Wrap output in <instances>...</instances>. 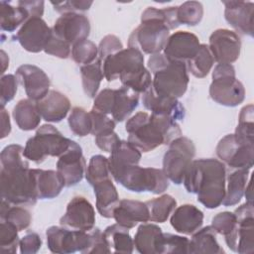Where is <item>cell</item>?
Wrapping results in <instances>:
<instances>
[{
	"instance_id": "cell-1",
	"label": "cell",
	"mask_w": 254,
	"mask_h": 254,
	"mask_svg": "<svg viewBox=\"0 0 254 254\" xmlns=\"http://www.w3.org/2000/svg\"><path fill=\"white\" fill-rule=\"evenodd\" d=\"M18 144L6 146L0 155L1 197L15 205H34L37 200L33 169Z\"/></svg>"
},
{
	"instance_id": "cell-2",
	"label": "cell",
	"mask_w": 254,
	"mask_h": 254,
	"mask_svg": "<svg viewBox=\"0 0 254 254\" xmlns=\"http://www.w3.org/2000/svg\"><path fill=\"white\" fill-rule=\"evenodd\" d=\"M225 180V165L217 159L207 158L190 163L183 184L188 192L197 195V201L213 209L222 204L226 190Z\"/></svg>"
},
{
	"instance_id": "cell-3",
	"label": "cell",
	"mask_w": 254,
	"mask_h": 254,
	"mask_svg": "<svg viewBox=\"0 0 254 254\" xmlns=\"http://www.w3.org/2000/svg\"><path fill=\"white\" fill-rule=\"evenodd\" d=\"M180 26L177 19V6L148 7L141 15V24L128 38V47L144 54L155 55L164 50L170 31Z\"/></svg>"
},
{
	"instance_id": "cell-4",
	"label": "cell",
	"mask_w": 254,
	"mask_h": 254,
	"mask_svg": "<svg viewBox=\"0 0 254 254\" xmlns=\"http://www.w3.org/2000/svg\"><path fill=\"white\" fill-rule=\"evenodd\" d=\"M129 134L128 142L141 152L148 153L161 145H169L174 139L182 136L178 121L155 113L140 111L130 117L125 125Z\"/></svg>"
},
{
	"instance_id": "cell-5",
	"label": "cell",
	"mask_w": 254,
	"mask_h": 254,
	"mask_svg": "<svg viewBox=\"0 0 254 254\" xmlns=\"http://www.w3.org/2000/svg\"><path fill=\"white\" fill-rule=\"evenodd\" d=\"M147 67L154 75L151 87L157 94L180 98L186 93L190 77L185 63L172 61L159 53L151 55Z\"/></svg>"
},
{
	"instance_id": "cell-6",
	"label": "cell",
	"mask_w": 254,
	"mask_h": 254,
	"mask_svg": "<svg viewBox=\"0 0 254 254\" xmlns=\"http://www.w3.org/2000/svg\"><path fill=\"white\" fill-rule=\"evenodd\" d=\"M110 173L118 184L130 191L160 194L169 188V180L161 169L132 165L111 170Z\"/></svg>"
},
{
	"instance_id": "cell-7",
	"label": "cell",
	"mask_w": 254,
	"mask_h": 254,
	"mask_svg": "<svg viewBox=\"0 0 254 254\" xmlns=\"http://www.w3.org/2000/svg\"><path fill=\"white\" fill-rule=\"evenodd\" d=\"M71 140L64 137L56 127L44 124L39 127L33 137L28 139L24 147V157L36 164L43 163L47 157H60L70 146Z\"/></svg>"
},
{
	"instance_id": "cell-8",
	"label": "cell",
	"mask_w": 254,
	"mask_h": 254,
	"mask_svg": "<svg viewBox=\"0 0 254 254\" xmlns=\"http://www.w3.org/2000/svg\"><path fill=\"white\" fill-rule=\"evenodd\" d=\"M210 98L223 106L235 107L245 99V88L236 78L235 68L230 64H218L212 71L209 86Z\"/></svg>"
},
{
	"instance_id": "cell-9",
	"label": "cell",
	"mask_w": 254,
	"mask_h": 254,
	"mask_svg": "<svg viewBox=\"0 0 254 254\" xmlns=\"http://www.w3.org/2000/svg\"><path fill=\"white\" fill-rule=\"evenodd\" d=\"M194 156L195 146L190 139L184 136L174 139L163 158V172L168 180L181 185Z\"/></svg>"
},
{
	"instance_id": "cell-10",
	"label": "cell",
	"mask_w": 254,
	"mask_h": 254,
	"mask_svg": "<svg viewBox=\"0 0 254 254\" xmlns=\"http://www.w3.org/2000/svg\"><path fill=\"white\" fill-rule=\"evenodd\" d=\"M46 237L49 250L57 254H69L76 251L88 254L92 242L90 231L69 230L61 226L49 227Z\"/></svg>"
},
{
	"instance_id": "cell-11",
	"label": "cell",
	"mask_w": 254,
	"mask_h": 254,
	"mask_svg": "<svg viewBox=\"0 0 254 254\" xmlns=\"http://www.w3.org/2000/svg\"><path fill=\"white\" fill-rule=\"evenodd\" d=\"M236 217L234 230L225 236L228 248L240 254L254 251V208L253 202L246 201L233 212Z\"/></svg>"
},
{
	"instance_id": "cell-12",
	"label": "cell",
	"mask_w": 254,
	"mask_h": 254,
	"mask_svg": "<svg viewBox=\"0 0 254 254\" xmlns=\"http://www.w3.org/2000/svg\"><path fill=\"white\" fill-rule=\"evenodd\" d=\"M216 155L230 169H248L253 167L254 145H246L237 141L233 134L224 136L216 146Z\"/></svg>"
},
{
	"instance_id": "cell-13",
	"label": "cell",
	"mask_w": 254,
	"mask_h": 254,
	"mask_svg": "<svg viewBox=\"0 0 254 254\" xmlns=\"http://www.w3.org/2000/svg\"><path fill=\"white\" fill-rule=\"evenodd\" d=\"M144 66V56L140 51L127 48L102 61V70L107 81H113Z\"/></svg>"
},
{
	"instance_id": "cell-14",
	"label": "cell",
	"mask_w": 254,
	"mask_h": 254,
	"mask_svg": "<svg viewBox=\"0 0 254 254\" xmlns=\"http://www.w3.org/2000/svg\"><path fill=\"white\" fill-rule=\"evenodd\" d=\"M207 46L214 62L231 64L240 56L241 40L233 31L217 29L209 36V44Z\"/></svg>"
},
{
	"instance_id": "cell-15",
	"label": "cell",
	"mask_w": 254,
	"mask_h": 254,
	"mask_svg": "<svg viewBox=\"0 0 254 254\" xmlns=\"http://www.w3.org/2000/svg\"><path fill=\"white\" fill-rule=\"evenodd\" d=\"M86 162L82 155L81 147L71 140L68 149L59 157L57 172L62 177L64 187L69 188L77 185L85 175Z\"/></svg>"
},
{
	"instance_id": "cell-16",
	"label": "cell",
	"mask_w": 254,
	"mask_h": 254,
	"mask_svg": "<svg viewBox=\"0 0 254 254\" xmlns=\"http://www.w3.org/2000/svg\"><path fill=\"white\" fill-rule=\"evenodd\" d=\"M52 31L72 47L77 42L87 39L90 33V22L83 14L65 13L57 19Z\"/></svg>"
},
{
	"instance_id": "cell-17",
	"label": "cell",
	"mask_w": 254,
	"mask_h": 254,
	"mask_svg": "<svg viewBox=\"0 0 254 254\" xmlns=\"http://www.w3.org/2000/svg\"><path fill=\"white\" fill-rule=\"evenodd\" d=\"M52 36V28L40 17L28 19L16 34V39L24 50L29 53L44 51Z\"/></svg>"
},
{
	"instance_id": "cell-18",
	"label": "cell",
	"mask_w": 254,
	"mask_h": 254,
	"mask_svg": "<svg viewBox=\"0 0 254 254\" xmlns=\"http://www.w3.org/2000/svg\"><path fill=\"white\" fill-rule=\"evenodd\" d=\"M95 219V210L92 204L83 196H74L66 205L60 223L71 229L90 231L94 228Z\"/></svg>"
},
{
	"instance_id": "cell-19",
	"label": "cell",
	"mask_w": 254,
	"mask_h": 254,
	"mask_svg": "<svg viewBox=\"0 0 254 254\" xmlns=\"http://www.w3.org/2000/svg\"><path fill=\"white\" fill-rule=\"evenodd\" d=\"M18 82L24 87L29 99L39 101L50 91L51 81L47 73L37 65L22 64L15 73Z\"/></svg>"
},
{
	"instance_id": "cell-20",
	"label": "cell",
	"mask_w": 254,
	"mask_h": 254,
	"mask_svg": "<svg viewBox=\"0 0 254 254\" xmlns=\"http://www.w3.org/2000/svg\"><path fill=\"white\" fill-rule=\"evenodd\" d=\"M199 46V40L194 34L178 31L170 35L163 51L168 59L186 64L196 55Z\"/></svg>"
},
{
	"instance_id": "cell-21",
	"label": "cell",
	"mask_w": 254,
	"mask_h": 254,
	"mask_svg": "<svg viewBox=\"0 0 254 254\" xmlns=\"http://www.w3.org/2000/svg\"><path fill=\"white\" fill-rule=\"evenodd\" d=\"M224 17L239 34L253 37L254 3L245 1H223Z\"/></svg>"
},
{
	"instance_id": "cell-22",
	"label": "cell",
	"mask_w": 254,
	"mask_h": 254,
	"mask_svg": "<svg viewBox=\"0 0 254 254\" xmlns=\"http://www.w3.org/2000/svg\"><path fill=\"white\" fill-rule=\"evenodd\" d=\"M142 102L147 110L151 113L166 115L176 121H181L185 118L186 110L178 98L157 94L152 87L143 93Z\"/></svg>"
},
{
	"instance_id": "cell-23",
	"label": "cell",
	"mask_w": 254,
	"mask_h": 254,
	"mask_svg": "<svg viewBox=\"0 0 254 254\" xmlns=\"http://www.w3.org/2000/svg\"><path fill=\"white\" fill-rule=\"evenodd\" d=\"M37 109L41 117L52 123L61 122L70 110V101L65 94L52 89L41 100L36 101Z\"/></svg>"
},
{
	"instance_id": "cell-24",
	"label": "cell",
	"mask_w": 254,
	"mask_h": 254,
	"mask_svg": "<svg viewBox=\"0 0 254 254\" xmlns=\"http://www.w3.org/2000/svg\"><path fill=\"white\" fill-rule=\"evenodd\" d=\"M170 223L177 232L190 235L201 228L203 212L193 204H182L175 208L171 215Z\"/></svg>"
},
{
	"instance_id": "cell-25",
	"label": "cell",
	"mask_w": 254,
	"mask_h": 254,
	"mask_svg": "<svg viewBox=\"0 0 254 254\" xmlns=\"http://www.w3.org/2000/svg\"><path fill=\"white\" fill-rule=\"evenodd\" d=\"M113 218L119 225L131 229L139 222L149 221V209L145 202L133 199H121L114 209Z\"/></svg>"
},
{
	"instance_id": "cell-26",
	"label": "cell",
	"mask_w": 254,
	"mask_h": 254,
	"mask_svg": "<svg viewBox=\"0 0 254 254\" xmlns=\"http://www.w3.org/2000/svg\"><path fill=\"white\" fill-rule=\"evenodd\" d=\"M164 232L154 223L141 224L134 236V247L141 254H161Z\"/></svg>"
},
{
	"instance_id": "cell-27",
	"label": "cell",
	"mask_w": 254,
	"mask_h": 254,
	"mask_svg": "<svg viewBox=\"0 0 254 254\" xmlns=\"http://www.w3.org/2000/svg\"><path fill=\"white\" fill-rule=\"evenodd\" d=\"M38 199H51L58 196L64 183L57 171L33 169Z\"/></svg>"
},
{
	"instance_id": "cell-28",
	"label": "cell",
	"mask_w": 254,
	"mask_h": 254,
	"mask_svg": "<svg viewBox=\"0 0 254 254\" xmlns=\"http://www.w3.org/2000/svg\"><path fill=\"white\" fill-rule=\"evenodd\" d=\"M96 198V208L99 214L105 218L113 217V212L119 203L118 191L111 179H107L93 186Z\"/></svg>"
},
{
	"instance_id": "cell-29",
	"label": "cell",
	"mask_w": 254,
	"mask_h": 254,
	"mask_svg": "<svg viewBox=\"0 0 254 254\" xmlns=\"http://www.w3.org/2000/svg\"><path fill=\"white\" fill-rule=\"evenodd\" d=\"M139 104V93L129 87L121 86L114 90L111 116L115 122H123L128 119Z\"/></svg>"
},
{
	"instance_id": "cell-30",
	"label": "cell",
	"mask_w": 254,
	"mask_h": 254,
	"mask_svg": "<svg viewBox=\"0 0 254 254\" xmlns=\"http://www.w3.org/2000/svg\"><path fill=\"white\" fill-rule=\"evenodd\" d=\"M216 232L212 226H205L195 231L189 242V253L221 254L224 250L216 239Z\"/></svg>"
},
{
	"instance_id": "cell-31",
	"label": "cell",
	"mask_w": 254,
	"mask_h": 254,
	"mask_svg": "<svg viewBox=\"0 0 254 254\" xmlns=\"http://www.w3.org/2000/svg\"><path fill=\"white\" fill-rule=\"evenodd\" d=\"M17 126L23 131L36 129L41 122V115L37 109L36 102L31 99H21L14 106L12 112Z\"/></svg>"
},
{
	"instance_id": "cell-32",
	"label": "cell",
	"mask_w": 254,
	"mask_h": 254,
	"mask_svg": "<svg viewBox=\"0 0 254 254\" xmlns=\"http://www.w3.org/2000/svg\"><path fill=\"white\" fill-rule=\"evenodd\" d=\"M103 235L108 247L113 253H132L134 250V241L130 236L129 229L118 223L107 226Z\"/></svg>"
},
{
	"instance_id": "cell-33",
	"label": "cell",
	"mask_w": 254,
	"mask_h": 254,
	"mask_svg": "<svg viewBox=\"0 0 254 254\" xmlns=\"http://www.w3.org/2000/svg\"><path fill=\"white\" fill-rule=\"evenodd\" d=\"M248 169H237L227 176V188L222 204L225 206H232L237 204L242 196L248 183L249 178Z\"/></svg>"
},
{
	"instance_id": "cell-34",
	"label": "cell",
	"mask_w": 254,
	"mask_h": 254,
	"mask_svg": "<svg viewBox=\"0 0 254 254\" xmlns=\"http://www.w3.org/2000/svg\"><path fill=\"white\" fill-rule=\"evenodd\" d=\"M141 157L142 154L139 149L128 141L120 140L108 158L110 171L127 166L139 165Z\"/></svg>"
},
{
	"instance_id": "cell-35",
	"label": "cell",
	"mask_w": 254,
	"mask_h": 254,
	"mask_svg": "<svg viewBox=\"0 0 254 254\" xmlns=\"http://www.w3.org/2000/svg\"><path fill=\"white\" fill-rule=\"evenodd\" d=\"M80 75L84 93L88 97L94 98L99 89L100 82L104 77L102 70V62L97 58L95 62L89 64L81 65Z\"/></svg>"
},
{
	"instance_id": "cell-36",
	"label": "cell",
	"mask_w": 254,
	"mask_h": 254,
	"mask_svg": "<svg viewBox=\"0 0 254 254\" xmlns=\"http://www.w3.org/2000/svg\"><path fill=\"white\" fill-rule=\"evenodd\" d=\"M1 29L6 32H13L28 19H30L27 10L19 5L13 6L7 1L0 2Z\"/></svg>"
},
{
	"instance_id": "cell-37",
	"label": "cell",
	"mask_w": 254,
	"mask_h": 254,
	"mask_svg": "<svg viewBox=\"0 0 254 254\" xmlns=\"http://www.w3.org/2000/svg\"><path fill=\"white\" fill-rule=\"evenodd\" d=\"M149 209V221L164 223L177 207V200L170 194H162L145 202Z\"/></svg>"
},
{
	"instance_id": "cell-38",
	"label": "cell",
	"mask_w": 254,
	"mask_h": 254,
	"mask_svg": "<svg viewBox=\"0 0 254 254\" xmlns=\"http://www.w3.org/2000/svg\"><path fill=\"white\" fill-rule=\"evenodd\" d=\"M0 220L7 221L14 225L19 231H22L30 226L32 222V215L26 208L11 204L5 199H1Z\"/></svg>"
},
{
	"instance_id": "cell-39",
	"label": "cell",
	"mask_w": 254,
	"mask_h": 254,
	"mask_svg": "<svg viewBox=\"0 0 254 254\" xmlns=\"http://www.w3.org/2000/svg\"><path fill=\"white\" fill-rule=\"evenodd\" d=\"M254 108L248 104L240 110L238 124L234 132L237 141L246 145H254Z\"/></svg>"
},
{
	"instance_id": "cell-40",
	"label": "cell",
	"mask_w": 254,
	"mask_h": 254,
	"mask_svg": "<svg viewBox=\"0 0 254 254\" xmlns=\"http://www.w3.org/2000/svg\"><path fill=\"white\" fill-rule=\"evenodd\" d=\"M214 64L213 57L206 44H200L196 55L186 63L188 70L197 78L205 77Z\"/></svg>"
},
{
	"instance_id": "cell-41",
	"label": "cell",
	"mask_w": 254,
	"mask_h": 254,
	"mask_svg": "<svg viewBox=\"0 0 254 254\" xmlns=\"http://www.w3.org/2000/svg\"><path fill=\"white\" fill-rule=\"evenodd\" d=\"M85 179L90 186L111 179L109 159L103 155H94L90 158L85 170Z\"/></svg>"
},
{
	"instance_id": "cell-42",
	"label": "cell",
	"mask_w": 254,
	"mask_h": 254,
	"mask_svg": "<svg viewBox=\"0 0 254 254\" xmlns=\"http://www.w3.org/2000/svg\"><path fill=\"white\" fill-rule=\"evenodd\" d=\"M70 131L78 137L91 134L92 121L89 112L81 107H73L67 119Z\"/></svg>"
},
{
	"instance_id": "cell-43",
	"label": "cell",
	"mask_w": 254,
	"mask_h": 254,
	"mask_svg": "<svg viewBox=\"0 0 254 254\" xmlns=\"http://www.w3.org/2000/svg\"><path fill=\"white\" fill-rule=\"evenodd\" d=\"M203 17V6L198 1H187L177 6V19L180 25L195 26Z\"/></svg>"
},
{
	"instance_id": "cell-44",
	"label": "cell",
	"mask_w": 254,
	"mask_h": 254,
	"mask_svg": "<svg viewBox=\"0 0 254 254\" xmlns=\"http://www.w3.org/2000/svg\"><path fill=\"white\" fill-rule=\"evenodd\" d=\"M71 59L74 63L84 65L95 62L98 58V47L90 40H82L71 47Z\"/></svg>"
},
{
	"instance_id": "cell-45",
	"label": "cell",
	"mask_w": 254,
	"mask_h": 254,
	"mask_svg": "<svg viewBox=\"0 0 254 254\" xmlns=\"http://www.w3.org/2000/svg\"><path fill=\"white\" fill-rule=\"evenodd\" d=\"M19 230L7 221L0 222V250L5 253H16L19 246Z\"/></svg>"
},
{
	"instance_id": "cell-46",
	"label": "cell",
	"mask_w": 254,
	"mask_h": 254,
	"mask_svg": "<svg viewBox=\"0 0 254 254\" xmlns=\"http://www.w3.org/2000/svg\"><path fill=\"white\" fill-rule=\"evenodd\" d=\"M190 240L185 236L172 233H164L161 254L167 253H189Z\"/></svg>"
},
{
	"instance_id": "cell-47",
	"label": "cell",
	"mask_w": 254,
	"mask_h": 254,
	"mask_svg": "<svg viewBox=\"0 0 254 254\" xmlns=\"http://www.w3.org/2000/svg\"><path fill=\"white\" fill-rule=\"evenodd\" d=\"M236 222V217L233 212L223 211L217 213L212 217L211 226L216 233L225 237L234 230Z\"/></svg>"
},
{
	"instance_id": "cell-48",
	"label": "cell",
	"mask_w": 254,
	"mask_h": 254,
	"mask_svg": "<svg viewBox=\"0 0 254 254\" xmlns=\"http://www.w3.org/2000/svg\"><path fill=\"white\" fill-rule=\"evenodd\" d=\"M89 114H90L91 121H92L91 134L94 137L97 135H101L104 133L114 131L116 122L112 118H110L109 115L98 112L94 109H91L89 111Z\"/></svg>"
},
{
	"instance_id": "cell-49",
	"label": "cell",
	"mask_w": 254,
	"mask_h": 254,
	"mask_svg": "<svg viewBox=\"0 0 254 254\" xmlns=\"http://www.w3.org/2000/svg\"><path fill=\"white\" fill-rule=\"evenodd\" d=\"M44 52L60 59H67L71 53V46L57 37L52 31V36L45 47Z\"/></svg>"
},
{
	"instance_id": "cell-50",
	"label": "cell",
	"mask_w": 254,
	"mask_h": 254,
	"mask_svg": "<svg viewBox=\"0 0 254 254\" xmlns=\"http://www.w3.org/2000/svg\"><path fill=\"white\" fill-rule=\"evenodd\" d=\"M18 87V79L14 74H3L1 77V107L10 102L16 95Z\"/></svg>"
},
{
	"instance_id": "cell-51",
	"label": "cell",
	"mask_w": 254,
	"mask_h": 254,
	"mask_svg": "<svg viewBox=\"0 0 254 254\" xmlns=\"http://www.w3.org/2000/svg\"><path fill=\"white\" fill-rule=\"evenodd\" d=\"M123 45L120 39L115 35H106L98 46V59L102 62L106 57L113 55L123 50Z\"/></svg>"
},
{
	"instance_id": "cell-52",
	"label": "cell",
	"mask_w": 254,
	"mask_h": 254,
	"mask_svg": "<svg viewBox=\"0 0 254 254\" xmlns=\"http://www.w3.org/2000/svg\"><path fill=\"white\" fill-rule=\"evenodd\" d=\"M114 90L111 88H104L94 97V102L92 109L104 113L106 115H111L112 104L114 98Z\"/></svg>"
},
{
	"instance_id": "cell-53",
	"label": "cell",
	"mask_w": 254,
	"mask_h": 254,
	"mask_svg": "<svg viewBox=\"0 0 254 254\" xmlns=\"http://www.w3.org/2000/svg\"><path fill=\"white\" fill-rule=\"evenodd\" d=\"M92 1H82V0H70L64 2H51L54 7V10L65 14V13H78L80 11H86L92 5Z\"/></svg>"
},
{
	"instance_id": "cell-54",
	"label": "cell",
	"mask_w": 254,
	"mask_h": 254,
	"mask_svg": "<svg viewBox=\"0 0 254 254\" xmlns=\"http://www.w3.org/2000/svg\"><path fill=\"white\" fill-rule=\"evenodd\" d=\"M42 246V239L38 233L29 231L27 232L19 242L20 252L22 254H35Z\"/></svg>"
},
{
	"instance_id": "cell-55",
	"label": "cell",
	"mask_w": 254,
	"mask_h": 254,
	"mask_svg": "<svg viewBox=\"0 0 254 254\" xmlns=\"http://www.w3.org/2000/svg\"><path fill=\"white\" fill-rule=\"evenodd\" d=\"M119 141H120V139L114 131L104 133L101 135H97L94 137V143L96 144V146L100 150H102L106 153H110V154L115 149V147L117 146Z\"/></svg>"
},
{
	"instance_id": "cell-56",
	"label": "cell",
	"mask_w": 254,
	"mask_h": 254,
	"mask_svg": "<svg viewBox=\"0 0 254 254\" xmlns=\"http://www.w3.org/2000/svg\"><path fill=\"white\" fill-rule=\"evenodd\" d=\"M92 242L88 254L90 253H111L108 244L105 240L103 232L99 228H93L90 230Z\"/></svg>"
},
{
	"instance_id": "cell-57",
	"label": "cell",
	"mask_w": 254,
	"mask_h": 254,
	"mask_svg": "<svg viewBox=\"0 0 254 254\" xmlns=\"http://www.w3.org/2000/svg\"><path fill=\"white\" fill-rule=\"evenodd\" d=\"M17 5L25 8L27 12L29 13L30 18L34 17H40L42 18L44 14V7H45V2L44 1H19Z\"/></svg>"
},
{
	"instance_id": "cell-58",
	"label": "cell",
	"mask_w": 254,
	"mask_h": 254,
	"mask_svg": "<svg viewBox=\"0 0 254 254\" xmlns=\"http://www.w3.org/2000/svg\"><path fill=\"white\" fill-rule=\"evenodd\" d=\"M1 124H2V130H1V139L7 137L11 132V123L8 112L5 110L4 107H1Z\"/></svg>"
},
{
	"instance_id": "cell-59",
	"label": "cell",
	"mask_w": 254,
	"mask_h": 254,
	"mask_svg": "<svg viewBox=\"0 0 254 254\" xmlns=\"http://www.w3.org/2000/svg\"><path fill=\"white\" fill-rule=\"evenodd\" d=\"M247 184H248V185L246 186V189H245L244 194H245V197L247 198V201H248V202H253V195H252V181H251V179L249 180V182H248Z\"/></svg>"
},
{
	"instance_id": "cell-60",
	"label": "cell",
	"mask_w": 254,
	"mask_h": 254,
	"mask_svg": "<svg viewBox=\"0 0 254 254\" xmlns=\"http://www.w3.org/2000/svg\"><path fill=\"white\" fill-rule=\"evenodd\" d=\"M1 62H2V71H1V73L3 74L6 70V68L9 65V58L3 50H1Z\"/></svg>"
}]
</instances>
